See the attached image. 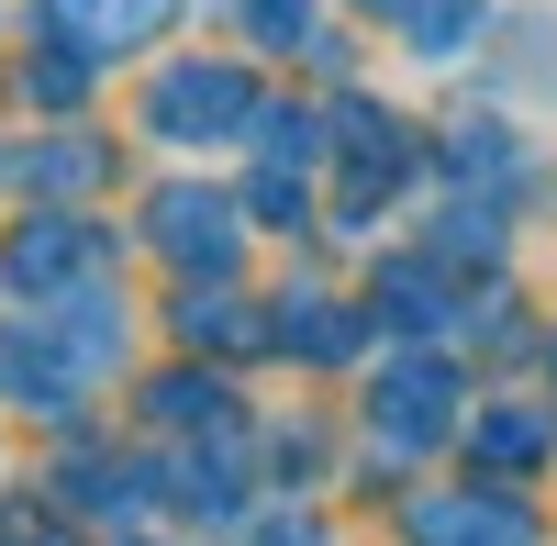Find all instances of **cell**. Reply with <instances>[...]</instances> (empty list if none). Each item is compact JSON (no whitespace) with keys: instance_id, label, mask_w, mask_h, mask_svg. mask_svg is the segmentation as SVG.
<instances>
[{"instance_id":"11","label":"cell","mask_w":557,"mask_h":546,"mask_svg":"<svg viewBox=\"0 0 557 546\" xmlns=\"http://www.w3.org/2000/svg\"><path fill=\"white\" fill-rule=\"evenodd\" d=\"M380 324H401V335H435V324H457V301L435 290V268H380Z\"/></svg>"},{"instance_id":"16","label":"cell","mask_w":557,"mask_h":546,"mask_svg":"<svg viewBox=\"0 0 557 546\" xmlns=\"http://www.w3.org/2000/svg\"><path fill=\"white\" fill-rule=\"evenodd\" d=\"M435 257H502V212H491V201L435 212Z\"/></svg>"},{"instance_id":"18","label":"cell","mask_w":557,"mask_h":546,"mask_svg":"<svg viewBox=\"0 0 557 546\" xmlns=\"http://www.w3.org/2000/svg\"><path fill=\"white\" fill-rule=\"evenodd\" d=\"M78 89H89L78 57H34V67H23V101H78Z\"/></svg>"},{"instance_id":"3","label":"cell","mask_w":557,"mask_h":546,"mask_svg":"<svg viewBox=\"0 0 557 546\" xmlns=\"http://www.w3.org/2000/svg\"><path fill=\"white\" fill-rule=\"evenodd\" d=\"M101 257H112V235H101L89 212H34L23 235L0 246V280H12L23 301H57V290H78Z\"/></svg>"},{"instance_id":"1","label":"cell","mask_w":557,"mask_h":546,"mask_svg":"<svg viewBox=\"0 0 557 546\" xmlns=\"http://www.w3.org/2000/svg\"><path fill=\"white\" fill-rule=\"evenodd\" d=\"M257 112H268L257 78L223 57H178L146 89V134H168V146H235V134H257Z\"/></svg>"},{"instance_id":"12","label":"cell","mask_w":557,"mask_h":546,"mask_svg":"<svg viewBox=\"0 0 557 546\" xmlns=\"http://www.w3.org/2000/svg\"><path fill=\"white\" fill-rule=\"evenodd\" d=\"M178 335H190V346H268V324H246V301H223V290L178 301Z\"/></svg>"},{"instance_id":"21","label":"cell","mask_w":557,"mask_h":546,"mask_svg":"<svg viewBox=\"0 0 557 546\" xmlns=\"http://www.w3.org/2000/svg\"><path fill=\"white\" fill-rule=\"evenodd\" d=\"M134 546H146V535H134Z\"/></svg>"},{"instance_id":"19","label":"cell","mask_w":557,"mask_h":546,"mask_svg":"<svg viewBox=\"0 0 557 546\" xmlns=\"http://www.w3.org/2000/svg\"><path fill=\"white\" fill-rule=\"evenodd\" d=\"M246 546H335V535L301 524V513H268V524H246Z\"/></svg>"},{"instance_id":"15","label":"cell","mask_w":557,"mask_h":546,"mask_svg":"<svg viewBox=\"0 0 557 546\" xmlns=\"http://www.w3.org/2000/svg\"><path fill=\"white\" fill-rule=\"evenodd\" d=\"M446 167H457V178H513V167H524V146H513V134H502V123H457Z\"/></svg>"},{"instance_id":"20","label":"cell","mask_w":557,"mask_h":546,"mask_svg":"<svg viewBox=\"0 0 557 546\" xmlns=\"http://www.w3.org/2000/svg\"><path fill=\"white\" fill-rule=\"evenodd\" d=\"M0 546H67V524H34V513H12V524H0Z\"/></svg>"},{"instance_id":"6","label":"cell","mask_w":557,"mask_h":546,"mask_svg":"<svg viewBox=\"0 0 557 546\" xmlns=\"http://www.w3.org/2000/svg\"><path fill=\"white\" fill-rule=\"evenodd\" d=\"M146 235H157L168 268L223 280V268H235V246H246V223H235V201H223V190H157V201H146Z\"/></svg>"},{"instance_id":"2","label":"cell","mask_w":557,"mask_h":546,"mask_svg":"<svg viewBox=\"0 0 557 546\" xmlns=\"http://www.w3.org/2000/svg\"><path fill=\"white\" fill-rule=\"evenodd\" d=\"M346 178H335V212H346V235H357V223L368 212H380L391 190H401V178H412V157H424V146H412V123L401 112H380V101H346Z\"/></svg>"},{"instance_id":"4","label":"cell","mask_w":557,"mask_h":546,"mask_svg":"<svg viewBox=\"0 0 557 546\" xmlns=\"http://www.w3.org/2000/svg\"><path fill=\"white\" fill-rule=\"evenodd\" d=\"M34 23H45V45H57V57L101 67V57L157 45V34L178 23V0H34Z\"/></svg>"},{"instance_id":"17","label":"cell","mask_w":557,"mask_h":546,"mask_svg":"<svg viewBox=\"0 0 557 546\" xmlns=\"http://www.w3.org/2000/svg\"><path fill=\"white\" fill-rule=\"evenodd\" d=\"M301 201H312V190H301V178H278V167H257V190H246V212H257V223H278V235L301 223Z\"/></svg>"},{"instance_id":"5","label":"cell","mask_w":557,"mask_h":546,"mask_svg":"<svg viewBox=\"0 0 557 546\" xmlns=\"http://www.w3.org/2000/svg\"><path fill=\"white\" fill-rule=\"evenodd\" d=\"M368 424H380V446H435L446 424H457V369L446 357H391L380 369V390H368Z\"/></svg>"},{"instance_id":"8","label":"cell","mask_w":557,"mask_h":546,"mask_svg":"<svg viewBox=\"0 0 557 546\" xmlns=\"http://www.w3.org/2000/svg\"><path fill=\"white\" fill-rule=\"evenodd\" d=\"M0 390H12L23 413H45V424L78 413V369L57 357V335H45V324H0Z\"/></svg>"},{"instance_id":"13","label":"cell","mask_w":557,"mask_h":546,"mask_svg":"<svg viewBox=\"0 0 557 546\" xmlns=\"http://www.w3.org/2000/svg\"><path fill=\"white\" fill-rule=\"evenodd\" d=\"M45 190H101V167H112V146H89V134H57V146H34L23 157Z\"/></svg>"},{"instance_id":"10","label":"cell","mask_w":557,"mask_h":546,"mask_svg":"<svg viewBox=\"0 0 557 546\" xmlns=\"http://www.w3.org/2000/svg\"><path fill=\"white\" fill-rule=\"evenodd\" d=\"M380 12L401 23V45H412V57H469V45H480V23H491V0H380Z\"/></svg>"},{"instance_id":"14","label":"cell","mask_w":557,"mask_h":546,"mask_svg":"<svg viewBox=\"0 0 557 546\" xmlns=\"http://www.w3.org/2000/svg\"><path fill=\"white\" fill-rule=\"evenodd\" d=\"M546 435H557L546 413H480V424H469V446H480V458H502V469H524V458H546Z\"/></svg>"},{"instance_id":"7","label":"cell","mask_w":557,"mask_h":546,"mask_svg":"<svg viewBox=\"0 0 557 546\" xmlns=\"http://www.w3.org/2000/svg\"><path fill=\"white\" fill-rule=\"evenodd\" d=\"M401 535L412 546H535V513L513 491H424V502H401Z\"/></svg>"},{"instance_id":"9","label":"cell","mask_w":557,"mask_h":546,"mask_svg":"<svg viewBox=\"0 0 557 546\" xmlns=\"http://www.w3.org/2000/svg\"><path fill=\"white\" fill-rule=\"evenodd\" d=\"M268 346L323 357V369H335V357H357V346H368V324H357L346 301H323V290H290V301H278V324H268Z\"/></svg>"}]
</instances>
